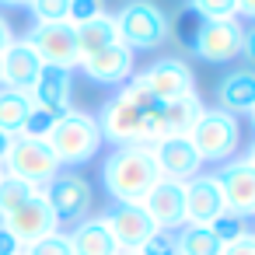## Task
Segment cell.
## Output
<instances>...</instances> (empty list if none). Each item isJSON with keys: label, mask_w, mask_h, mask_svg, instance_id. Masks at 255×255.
<instances>
[{"label": "cell", "mask_w": 255, "mask_h": 255, "mask_svg": "<svg viewBox=\"0 0 255 255\" xmlns=\"http://www.w3.org/2000/svg\"><path fill=\"white\" fill-rule=\"evenodd\" d=\"M39 70H42V60H39V53L32 49L28 39H14L4 53H0V84L4 88L32 91Z\"/></svg>", "instance_id": "obj_15"}, {"label": "cell", "mask_w": 255, "mask_h": 255, "mask_svg": "<svg viewBox=\"0 0 255 255\" xmlns=\"http://www.w3.org/2000/svg\"><path fill=\"white\" fill-rule=\"evenodd\" d=\"M4 224L25 248L28 245H35L39 238H46V234H53V231H60V224H56V217H53V210H49V203H46V196L42 192H35L25 206H18L11 217H4L0 220Z\"/></svg>", "instance_id": "obj_12"}, {"label": "cell", "mask_w": 255, "mask_h": 255, "mask_svg": "<svg viewBox=\"0 0 255 255\" xmlns=\"http://www.w3.org/2000/svg\"><path fill=\"white\" fill-rule=\"evenodd\" d=\"M140 81L147 84V91H150L161 105H168V102H175V98L189 95V91H192V84H196V77H192L189 63H185V60H175V56L150 63V67L140 74Z\"/></svg>", "instance_id": "obj_11"}, {"label": "cell", "mask_w": 255, "mask_h": 255, "mask_svg": "<svg viewBox=\"0 0 255 255\" xmlns=\"http://www.w3.org/2000/svg\"><path fill=\"white\" fill-rule=\"evenodd\" d=\"M7 150H11V136L0 129V164H4V157H7Z\"/></svg>", "instance_id": "obj_40"}, {"label": "cell", "mask_w": 255, "mask_h": 255, "mask_svg": "<svg viewBox=\"0 0 255 255\" xmlns=\"http://www.w3.org/2000/svg\"><path fill=\"white\" fill-rule=\"evenodd\" d=\"M25 255H74V248H70V238L63 231H53V234L39 238L35 245H28Z\"/></svg>", "instance_id": "obj_29"}, {"label": "cell", "mask_w": 255, "mask_h": 255, "mask_svg": "<svg viewBox=\"0 0 255 255\" xmlns=\"http://www.w3.org/2000/svg\"><path fill=\"white\" fill-rule=\"evenodd\" d=\"M175 248L178 255H220L224 245L210 234V227H199V224H182L175 231Z\"/></svg>", "instance_id": "obj_25"}, {"label": "cell", "mask_w": 255, "mask_h": 255, "mask_svg": "<svg viewBox=\"0 0 255 255\" xmlns=\"http://www.w3.org/2000/svg\"><path fill=\"white\" fill-rule=\"evenodd\" d=\"M199 112H203V102H199V95H196V91H189V95H182V98L168 102V105H164V112H161L164 136H185V133L192 129V123L199 119Z\"/></svg>", "instance_id": "obj_23"}, {"label": "cell", "mask_w": 255, "mask_h": 255, "mask_svg": "<svg viewBox=\"0 0 255 255\" xmlns=\"http://www.w3.org/2000/svg\"><path fill=\"white\" fill-rule=\"evenodd\" d=\"M28 7H32V14H35V25H46V21H67L70 0H28Z\"/></svg>", "instance_id": "obj_30"}, {"label": "cell", "mask_w": 255, "mask_h": 255, "mask_svg": "<svg viewBox=\"0 0 255 255\" xmlns=\"http://www.w3.org/2000/svg\"><path fill=\"white\" fill-rule=\"evenodd\" d=\"M0 171H4V164H0Z\"/></svg>", "instance_id": "obj_45"}, {"label": "cell", "mask_w": 255, "mask_h": 255, "mask_svg": "<svg viewBox=\"0 0 255 255\" xmlns=\"http://www.w3.org/2000/svg\"><path fill=\"white\" fill-rule=\"evenodd\" d=\"M42 196L56 217V224H81L91 210V182L77 171H56L46 185H42Z\"/></svg>", "instance_id": "obj_6"}, {"label": "cell", "mask_w": 255, "mask_h": 255, "mask_svg": "<svg viewBox=\"0 0 255 255\" xmlns=\"http://www.w3.org/2000/svg\"><path fill=\"white\" fill-rule=\"evenodd\" d=\"M185 7H192L203 21H234L238 18V0H189Z\"/></svg>", "instance_id": "obj_27"}, {"label": "cell", "mask_w": 255, "mask_h": 255, "mask_svg": "<svg viewBox=\"0 0 255 255\" xmlns=\"http://www.w3.org/2000/svg\"><path fill=\"white\" fill-rule=\"evenodd\" d=\"M11 42H14V32H11V25L4 21V14H0V53H4Z\"/></svg>", "instance_id": "obj_38"}, {"label": "cell", "mask_w": 255, "mask_h": 255, "mask_svg": "<svg viewBox=\"0 0 255 255\" xmlns=\"http://www.w3.org/2000/svg\"><path fill=\"white\" fill-rule=\"evenodd\" d=\"M98 14H105L102 0H70V7H67V21L74 28L84 25V21H91V18H98Z\"/></svg>", "instance_id": "obj_33"}, {"label": "cell", "mask_w": 255, "mask_h": 255, "mask_svg": "<svg viewBox=\"0 0 255 255\" xmlns=\"http://www.w3.org/2000/svg\"><path fill=\"white\" fill-rule=\"evenodd\" d=\"M0 4H7V7H25L28 0H0Z\"/></svg>", "instance_id": "obj_41"}, {"label": "cell", "mask_w": 255, "mask_h": 255, "mask_svg": "<svg viewBox=\"0 0 255 255\" xmlns=\"http://www.w3.org/2000/svg\"><path fill=\"white\" fill-rule=\"evenodd\" d=\"M98 220L109 227L112 241H116L119 248H126V252H136V248L157 231L154 220L147 217L143 203H112Z\"/></svg>", "instance_id": "obj_10"}, {"label": "cell", "mask_w": 255, "mask_h": 255, "mask_svg": "<svg viewBox=\"0 0 255 255\" xmlns=\"http://www.w3.org/2000/svg\"><path fill=\"white\" fill-rule=\"evenodd\" d=\"M70 91H74L70 70L42 63V70H39V77H35V84H32V102H35V109H46V112H53L56 119H63L67 112H74V109H70Z\"/></svg>", "instance_id": "obj_18"}, {"label": "cell", "mask_w": 255, "mask_h": 255, "mask_svg": "<svg viewBox=\"0 0 255 255\" xmlns=\"http://www.w3.org/2000/svg\"><path fill=\"white\" fill-rule=\"evenodd\" d=\"M4 164H7L4 171L25 178V182L35 185V189H42V185L60 171V161L53 157L49 143H46V140H35V136H25V133H14V136H11V150H7Z\"/></svg>", "instance_id": "obj_7"}, {"label": "cell", "mask_w": 255, "mask_h": 255, "mask_svg": "<svg viewBox=\"0 0 255 255\" xmlns=\"http://www.w3.org/2000/svg\"><path fill=\"white\" fill-rule=\"evenodd\" d=\"M220 255H255V231H245L238 241L224 245V252H220Z\"/></svg>", "instance_id": "obj_35"}, {"label": "cell", "mask_w": 255, "mask_h": 255, "mask_svg": "<svg viewBox=\"0 0 255 255\" xmlns=\"http://www.w3.org/2000/svg\"><path fill=\"white\" fill-rule=\"evenodd\" d=\"M161 182L154 147H116L102 164V185L112 203H143V196Z\"/></svg>", "instance_id": "obj_2"}, {"label": "cell", "mask_w": 255, "mask_h": 255, "mask_svg": "<svg viewBox=\"0 0 255 255\" xmlns=\"http://www.w3.org/2000/svg\"><path fill=\"white\" fill-rule=\"evenodd\" d=\"M53 123H56L53 112H46V109H32L28 119H25V126H21V133H25V136H35V140H46V133L53 129Z\"/></svg>", "instance_id": "obj_34"}, {"label": "cell", "mask_w": 255, "mask_h": 255, "mask_svg": "<svg viewBox=\"0 0 255 255\" xmlns=\"http://www.w3.org/2000/svg\"><path fill=\"white\" fill-rule=\"evenodd\" d=\"M164 105L147 91V84L136 77H129V84L109 98L95 123L102 129V143L112 147H154L157 140H164V123H161Z\"/></svg>", "instance_id": "obj_1"}, {"label": "cell", "mask_w": 255, "mask_h": 255, "mask_svg": "<svg viewBox=\"0 0 255 255\" xmlns=\"http://www.w3.org/2000/svg\"><path fill=\"white\" fill-rule=\"evenodd\" d=\"M217 185H220V196H224V210L248 220L255 217V164L248 157H238V161H224V168L213 175Z\"/></svg>", "instance_id": "obj_9"}, {"label": "cell", "mask_w": 255, "mask_h": 255, "mask_svg": "<svg viewBox=\"0 0 255 255\" xmlns=\"http://www.w3.org/2000/svg\"><path fill=\"white\" fill-rule=\"evenodd\" d=\"M248 112H252V123H255V105H252V109H248Z\"/></svg>", "instance_id": "obj_44"}, {"label": "cell", "mask_w": 255, "mask_h": 255, "mask_svg": "<svg viewBox=\"0 0 255 255\" xmlns=\"http://www.w3.org/2000/svg\"><path fill=\"white\" fill-rule=\"evenodd\" d=\"M143 210L154 220V227L161 231H178L185 224V182H171L161 178L147 196H143Z\"/></svg>", "instance_id": "obj_13"}, {"label": "cell", "mask_w": 255, "mask_h": 255, "mask_svg": "<svg viewBox=\"0 0 255 255\" xmlns=\"http://www.w3.org/2000/svg\"><path fill=\"white\" fill-rule=\"evenodd\" d=\"M217 102L224 112H248L255 105V74L252 70H234L217 84Z\"/></svg>", "instance_id": "obj_22"}, {"label": "cell", "mask_w": 255, "mask_h": 255, "mask_svg": "<svg viewBox=\"0 0 255 255\" xmlns=\"http://www.w3.org/2000/svg\"><path fill=\"white\" fill-rule=\"evenodd\" d=\"M116 25H119V42L126 49H161L171 35V21L168 14L150 4V0H129V4L116 14Z\"/></svg>", "instance_id": "obj_5"}, {"label": "cell", "mask_w": 255, "mask_h": 255, "mask_svg": "<svg viewBox=\"0 0 255 255\" xmlns=\"http://www.w3.org/2000/svg\"><path fill=\"white\" fill-rule=\"evenodd\" d=\"M241 53H245V60L255 63V25L252 28H241Z\"/></svg>", "instance_id": "obj_37"}, {"label": "cell", "mask_w": 255, "mask_h": 255, "mask_svg": "<svg viewBox=\"0 0 255 255\" xmlns=\"http://www.w3.org/2000/svg\"><path fill=\"white\" fill-rule=\"evenodd\" d=\"M35 109L32 102V91H18V88H0V129L7 136L21 133L28 112Z\"/></svg>", "instance_id": "obj_24"}, {"label": "cell", "mask_w": 255, "mask_h": 255, "mask_svg": "<svg viewBox=\"0 0 255 255\" xmlns=\"http://www.w3.org/2000/svg\"><path fill=\"white\" fill-rule=\"evenodd\" d=\"M241 53V25L238 21H203L192 56L206 63H227Z\"/></svg>", "instance_id": "obj_14"}, {"label": "cell", "mask_w": 255, "mask_h": 255, "mask_svg": "<svg viewBox=\"0 0 255 255\" xmlns=\"http://www.w3.org/2000/svg\"><path fill=\"white\" fill-rule=\"evenodd\" d=\"M74 32H77V53H81V60H88V56H95V53H102V49H109V46L119 42L116 14H98V18L77 25Z\"/></svg>", "instance_id": "obj_20"}, {"label": "cell", "mask_w": 255, "mask_h": 255, "mask_svg": "<svg viewBox=\"0 0 255 255\" xmlns=\"http://www.w3.org/2000/svg\"><path fill=\"white\" fill-rule=\"evenodd\" d=\"M220 213H227V210H224V196H220L217 178L213 175H203V171L196 178H189L185 182V224L206 227Z\"/></svg>", "instance_id": "obj_17"}, {"label": "cell", "mask_w": 255, "mask_h": 255, "mask_svg": "<svg viewBox=\"0 0 255 255\" xmlns=\"http://www.w3.org/2000/svg\"><path fill=\"white\" fill-rule=\"evenodd\" d=\"M140 255H178V248H175V231H154L140 248H136Z\"/></svg>", "instance_id": "obj_32"}, {"label": "cell", "mask_w": 255, "mask_h": 255, "mask_svg": "<svg viewBox=\"0 0 255 255\" xmlns=\"http://www.w3.org/2000/svg\"><path fill=\"white\" fill-rule=\"evenodd\" d=\"M206 227H210V234H213L220 245H231V241H238V238L248 231V227H245V220H241V217H234V213H220V217H217L213 224H206Z\"/></svg>", "instance_id": "obj_28"}, {"label": "cell", "mask_w": 255, "mask_h": 255, "mask_svg": "<svg viewBox=\"0 0 255 255\" xmlns=\"http://www.w3.org/2000/svg\"><path fill=\"white\" fill-rule=\"evenodd\" d=\"M46 143H49L53 157L60 161V168H81L102 150V129H98L95 116L67 112L63 119L53 123V129L46 133Z\"/></svg>", "instance_id": "obj_3"}, {"label": "cell", "mask_w": 255, "mask_h": 255, "mask_svg": "<svg viewBox=\"0 0 255 255\" xmlns=\"http://www.w3.org/2000/svg\"><path fill=\"white\" fill-rule=\"evenodd\" d=\"M70 248H74V255H116L119 252V245L112 241V234H109V227L95 217H84L70 234Z\"/></svg>", "instance_id": "obj_21"}, {"label": "cell", "mask_w": 255, "mask_h": 255, "mask_svg": "<svg viewBox=\"0 0 255 255\" xmlns=\"http://www.w3.org/2000/svg\"><path fill=\"white\" fill-rule=\"evenodd\" d=\"M116 255H140V252H126V248H119V252H116Z\"/></svg>", "instance_id": "obj_43"}, {"label": "cell", "mask_w": 255, "mask_h": 255, "mask_svg": "<svg viewBox=\"0 0 255 255\" xmlns=\"http://www.w3.org/2000/svg\"><path fill=\"white\" fill-rule=\"evenodd\" d=\"M199 28H203V18L192 11V7H185L182 14H178V21H175V32H178V42L192 53V46H196V39H199Z\"/></svg>", "instance_id": "obj_31"}, {"label": "cell", "mask_w": 255, "mask_h": 255, "mask_svg": "<svg viewBox=\"0 0 255 255\" xmlns=\"http://www.w3.org/2000/svg\"><path fill=\"white\" fill-rule=\"evenodd\" d=\"M238 14H245V18L255 21V0H238Z\"/></svg>", "instance_id": "obj_39"}, {"label": "cell", "mask_w": 255, "mask_h": 255, "mask_svg": "<svg viewBox=\"0 0 255 255\" xmlns=\"http://www.w3.org/2000/svg\"><path fill=\"white\" fill-rule=\"evenodd\" d=\"M81 70L95 81V84H126L133 77V49H126L123 42L81 60Z\"/></svg>", "instance_id": "obj_19"}, {"label": "cell", "mask_w": 255, "mask_h": 255, "mask_svg": "<svg viewBox=\"0 0 255 255\" xmlns=\"http://www.w3.org/2000/svg\"><path fill=\"white\" fill-rule=\"evenodd\" d=\"M189 143L196 147L199 161H210V164H224L231 161V154L238 150V140H241V126L231 112L224 109H203L199 119L192 123V129L185 133Z\"/></svg>", "instance_id": "obj_4"}, {"label": "cell", "mask_w": 255, "mask_h": 255, "mask_svg": "<svg viewBox=\"0 0 255 255\" xmlns=\"http://www.w3.org/2000/svg\"><path fill=\"white\" fill-rule=\"evenodd\" d=\"M245 157H248V161L255 164V140H252V147H248V154H245Z\"/></svg>", "instance_id": "obj_42"}, {"label": "cell", "mask_w": 255, "mask_h": 255, "mask_svg": "<svg viewBox=\"0 0 255 255\" xmlns=\"http://www.w3.org/2000/svg\"><path fill=\"white\" fill-rule=\"evenodd\" d=\"M154 157H157L161 178H171V182H189L203 168V161H199L196 147L189 143V136H164V140H157L154 143Z\"/></svg>", "instance_id": "obj_16"}, {"label": "cell", "mask_w": 255, "mask_h": 255, "mask_svg": "<svg viewBox=\"0 0 255 255\" xmlns=\"http://www.w3.org/2000/svg\"><path fill=\"white\" fill-rule=\"evenodd\" d=\"M28 42H32V49L39 53V60L49 63V67H63V70L81 67L77 32H74L70 21H46V25H35V28L28 32Z\"/></svg>", "instance_id": "obj_8"}, {"label": "cell", "mask_w": 255, "mask_h": 255, "mask_svg": "<svg viewBox=\"0 0 255 255\" xmlns=\"http://www.w3.org/2000/svg\"><path fill=\"white\" fill-rule=\"evenodd\" d=\"M0 255H25V245H21L4 224H0Z\"/></svg>", "instance_id": "obj_36"}, {"label": "cell", "mask_w": 255, "mask_h": 255, "mask_svg": "<svg viewBox=\"0 0 255 255\" xmlns=\"http://www.w3.org/2000/svg\"><path fill=\"white\" fill-rule=\"evenodd\" d=\"M35 192H42V189L28 185L25 178L11 175V171H0V220H4V217H11L18 206H25V203H28Z\"/></svg>", "instance_id": "obj_26"}]
</instances>
